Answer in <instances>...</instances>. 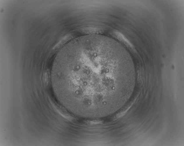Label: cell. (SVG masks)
I'll use <instances>...</instances> for the list:
<instances>
[{
    "label": "cell",
    "instance_id": "obj_1",
    "mask_svg": "<svg viewBox=\"0 0 184 146\" xmlns=\"http://www.w3.org/2000/svg\"><path fill=\"white\" fill-rule=\"evenodd\" d=\"M129 56L116 41L91 34L70 41L57 54L52 83L71 106L113 113L129 95L135 79Z\"/></svg>",
    "mask_w": 184,
    "mask_h": 146
}]
</instances>
